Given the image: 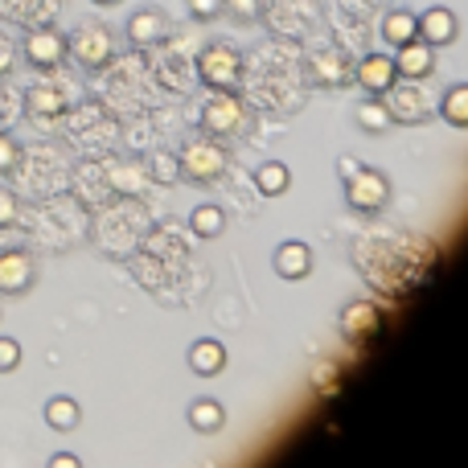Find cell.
<instances>
[{
	"instance_id": "obj_18",
	"label": "cell",
	"mask_w": 468,
	"mask_h": 468,
	"mask_svg": "<svg viewBox=\"0 0 468 468\" xmlns=\"http://www.w3.org/2000/svg\"><path fill=\"white\" fill-rule=\"evenodd\" d=\"M415 37H420V16L415 13H403V8H399V13H390L387 21H382V41H387V46L399 49Z\"/></svg>"
},
{
	"instance_id": "obj_29",
	"label": "cell",
	"mask_w": 468,
	"mask_h": 468,
	"mask_svg": "<svg viewBox=\"0 0 468 468\" xmlns=\"http://www.w3.org/2000/svg\"><path fill=\"white\" fill-rule=\"evenodd\" d=\"M189 13H194L197 21H214V16L222 13V0H189Z\"/></svg>"
},
{
	"instance_id": "obj_17",
	"label": "cell",
	"mask_w": 468,
	"mask_h": 468,
	"mask_svg": "<svg viewBox=\"0 0 468 468\" xmlns=\"http://www.w3.org/2000/svg\"><path fill=\"white\" fill-rule=\"evenodd\" d=\"M390 95V115H395V123H420L423 120V95H420V87H390L387 90Z\"/></svg>"
},
{
	"instance_id": "obj_4",
	"label": "cell",
	"mask_w": 468,
	"mask_h": 468,
	"mask_svg": "<svg viewBox=\"0 0 468 468\" xmlns=\"http://www.w3.org/2000/svg\"><path fill=\"white\" fill-rule=\"evenodd\" d=\"M346 202L357 214H378L390 202V181L378 169H357L354 177H346Z\"/></svg>"
},
{
	"instance_id": "obj_6",
	"label": "cell",
	"mask_w": 468,
	"mask_h": 468,
	"mask_svg": "<svg viewBox=\"0 0 468 468\" xmlns=\"http://www.w3.org/2000/svg\"><path fill=\"white\" fill-rule=\"evenodd\" d=\"M33 280H37V267L29 250H0V296H21L33 288Z\"/></svg>"
},
{
	"instance_id": "obj_28",
	"label": "cell",
	"mask_w": 468,
	"mask_h": 468,
	"mask_svg": "<svg viewBox=\"0 0 468 468\" xmlns=\"http://www.w3.org/2000/svg\"><path fill=\"white\" fill-rule=\"evenodd\" d=\"M16 366H21V346L13 337H0V374L16 370Z\"/></svg>"
},
{
	"instance_id": "obj_7",
	"label": "cell",
	"mask_w": 468,
	"mask_h": 468,
	"mask_svg": "<svg viewBox=\"0 0 468 468\" xmlns=\"http://www.w3.org/2000/svg\"><path fill=\"white\" fill-rule=\"evenodd\" d=\"M242 123V103L234 90H218V95H210V103H206L202 112V128L210 132V136H230V132H239Z\"/></svg>"
},
{
	"instance_id": "obj_35",
	"label": "cell",
	"mask_w": 468,
	"mask_h": 468,
	"mask_svg": "<svg viewBox=\"0 0 468 468\" xmlns=\"http://www.w3.org/2000/svg\"><path fill=\"white\" fill-rule=\"evenodd\" d=\"M95 5H120V0H95Z\"/></svg>"
},
{
	"instance_id": "obj_13",
	"label": "cell",
	"mask_w": 468,
	"mask_h": 468,
	"mask_svg": "<svg viewBox=\"0 0 468 468\" xmlns=\"http://www.w3.org/2000/svg\"><path fill=\"white\" fill-rule=\"evenodd\" d=\"M189 366H194V374H202V378H214V374L227 370V346L214 341V337L194 341V349H189Z\"/></svg>"
},
{
	"instance_id": "obj_9",
	"label": "cell",
	"mask_w": 468,
	"mask_h": 468,
	"mask_svg": "<svg viewBox=\"0 0 468 468\" xmlns=\"http://www.w3.org/2000/svg\"><path fill=\"white\" fill-rule=\"evenodd\" d=\"M354 79H357V87L370 90V95H387V90L399 82L395 58H387V54H366L362 62H357Z\"/></svg>"
},
{
	"instance_id": "obj_15",
	"label": "cell",
	"mask_w": 468,
	"mask_h": 468,
	"mask_svg": "<svg viewBox=\"0 0 468 468\" xmlns=\"http://www.w3.org/2000/svg\"><path fill=\"white\" fill-rule=\"evenodd\" d=\"M271 263L283 280H304V275L313 271V250H308L304 242H283V247L275 250Z\"/></svg>"
},
{
	"instance_id": "obj_27",
	"label": "cell",
	"mask_w": 468,
	"mask_h": 468,
	"mask_svg": "<svg viewBox=\"0 0 468 468\" xmlns=\"http://www.w3.org/2000/svg\"><path fill=\"white\" fill-rule=\"evenodd\" d=\"M16 161H21V144L8 132H0V173H13Z\"/></svg>"
},
{
	"instance_id": "obj_12",
	"label": "cell",
	"mask_w": 468,
	"mask_h": 468,
	"mask_svg": "<svg viewBox=\"0 0 468 468\" xmlns=\"http://www.w3.org/2000/svg\"><path fill=\"white\" fill-rule=\"evenodd\" d=\"M308 79L316 82V87H341V82L349 79V58L341 54V49H321V54L308 58Z\"/></svg>"
},
{
	"instance_id": "obj_19",
	"label": "cell",
	"mask_w": 468,
	"mask_h": 468,
	"mask_svg": "<svg viewBox=\"0 0 468 468\" xmlns=\"http://www.w3.org/2000/svg\"><path fill=\"white\" fill-rule=\"evenodd\" d=\"M288 186H292V169H288V165H280V161L259 165V173H255V189H259L263 197H280V194H288Z\"/></svg>"
},
{
	"instance_id": "obj_2",
	"label": "cell",
	"mask_w": 468,
	"mask_h": 468,
	"mask_svg": "<svg viewBox=\"0 0 468 468\" xmlns=\"http://www.w3.org/2000/svg\"><path fill=\"white\" fill-rule=\"evenodd\" d=\"M197 74H202L206 87L214 90H239L242 82V54L234 46H206L197 58Z\"/></svg>"
},
{
	"instance_id": "obj_24",
	"label": "cell",
	"mask_w": 468,
	"mask_h": 468,
	"mask_svg": "<svg viewBox=\"0 0 468 468\" xmlns=\"http://www.w3.org/2000/svg\"><path fill=\"white\" fill-rule=\"evenodd\" d=\"M440 112H444V120L452 123V128H468V87L448 90L444 103H440Z\"/></svg>"
},
{
	"instance_id": "obj_25",
	"label": "cell",
	"mask_w": 468,
	"mask_h": 468,
	"mask_svg": "<svg viewBox=\"0 0 468 468\" xmlns=\"http://www.w3.org/2000/svg\"><path fill=\"white\" fill-rule=\"evenodd\" d=\"M112 186L120 189V194H140V189L148 186V177H144V169H140V165H123V169L112 173Z\"/></svg>"
},
{
	"instance_id": "obj_34",
	"label": "cell",
	"mask_w": 468,
	"mask_h": 468,
	"mask_svg": "<svg viewBox=\"0 0 468 468\" xmlns=\"http://www.w3.org/2000/svg\"><path fill=\"white\" fill-rule=\"evenodd\" d=\"M8 115H13V99H8V90L0 87V123H8Z\"/></svg>"
},
{
	"instance_id": "obj_33",
	"label": "cell",
	"mask_w": 468,
	"mask_h": 468,
	"mask_svg": "<svg viewBox=\"0 0 468 468\" xmlns=\"http://www.w3.org/2000/svg\"><path fill=\"white\" fill-rule=\"evenodd\" d=\"M79 464V456L74 452H58V456H49V468H74Z\"/></svg>"
},
{
	"instance_id": "obj_10",
	"label": "cell",
	"mask_w": 468,
	"mask_h": 468,
	"mask_svg": "<svg viewBox=\"0 0 468 468\" xmlns=\"http://www.w3.org/2000/svg\"><path fill=\"white\" fill-rule=\"evenodd\" d=\"M431 49H436V46H428L423 37H415V41H407V46H399L395 70L403 74V79H411V82L428 79V74L436 70V54H431Z\"/></svg>"
},
{
	"instance_id": "obj_3",
	"label": "cell",
	"mask_w": 468,
	"mask_h": 468,
	"mask_svg": "<svg viewBox=\"0 0 468 468\" xmlns=\"http://www.w3.org/2000/svg\"><path fill=\"white\" fill-rule=\"evenodd\" d=\"M177 161H181V173H186L189 181H197V186H210V181H218L222 173H227V153L214 144V136L189 140V144L177 153Z\"/></svg>"
},
{
	"instance_id": "obj_30",
	"label": "cell",
	"mask_w": 468,
	"mask_h": 468,
	"mask_svg": "<svg viewBox=\"0 0 468 468\" xmlns=\"http://www.w3.org/2000/svg\"><path fill=\"white\" fill-rule=\"evenodd\" d=\"M16 222V197L8 189H0V227H13Z\"/></svg>"
},
{
	"instance_id": "obj_32",
	"label": "cell",
	"mask_w": 468,
	"mask_h": 468,
	"mask_svg": "<svg viewBox=\"0 0 468 468\" xmlns=\"http://www.w3.org/2000/svg\"><path fill=\"white\" fill-rule=\"evenodd\" d=\"M357 169H362V165H357L354 156H341V161H337V173H341V181H346V177H354Z\"/></svg>"
},
{
	"instance_id": "obj_5",
	"label": "cell",
	"mask_w": 468,
	"mask_h": 468,
	"mask_svg": "<svg viewBox=\"0 0 468 468\" xmlns=\"http://www.w3.org/2000/svg\"><path fill=\"white\" fill-rule=\"evenodd\" d=\"M21 49H25L33 70H54V66H62V58H66V37L58 29H49V25H41V29L25 33Z\"/></svg>"
},
{
	"instance_id": "obj_31",
	"label": "cell",
	"mask_w": 468,
	"mask_h": 468,
	"mask_svg": "<svg viewBox=\"0 0 468 468\" xmlns=\"http://www.w3.org/2000/svg\"><path fill=\"white\" fill-rule=\"evenodd\" d=\"M13 66H16V49L8 46V41H0V79H5V74H13Z\"/></svg>"
},
{
	"instance_id": "obj_14",
	"label": "cell",
	"mask_w": 468,
	"mask_h": 468,
	"mask_svg": "<svg viewBox=\"0 0 468 468\" xmlns=\"http://www.w3.org/2000/svg\"><path fill=\"white\" fill-rule=\"evenodd\" d=\"M25 107H29L33 120H58V115L66 112V95H62V87L37 82V87H29V95H25Z\"/></svg>"
},
{
	"instance_id": "obj_8",
	"label": "cell",
	"mask_w": 468,
	"mask_h": 468,
	"mask_svg": "<svg viewBox=\"0 0 468 468\" xmlns=\"http://www.w3.org/2000/svg\"><path fill=\"white\" fill-rule=\"evenodd\" d=\"M378 329H382V313L370 300H354V304L341 313V333H346V341H354V346L378 337Z\"/></svg>"
},
{
	"instance_id": "obj_20",
	"label": "cell",
	"mask_w": 468,
	"mask_h": 468,
	"mask_svg": "<svg viewBox=\"0 0 468 468\" xmlns=\"http://www.w3.org/2000/svg\"><path fill=\"white\" fill-rule=\"evenodd\" d=\"M357 128L362 132H390L395 128V115H390V107L382 103V95H374V99H366L362 107H357Z\"/></svg>"
},
{
	"instance_id": "obj_21",
	"label": "cell",
	"mask_w": 468,
	"mask_h": 468,
	"mask_svg": "<svg viewBox=\"0 0 468 468\" xmlns=\"http://www.w3.org/2000/svg\"><path fill=\"white\" fill-rule=\"evenodd\" d=\"M79 420H82V407L74 403V399L58 395V399H49V403H46V423L54 431H74V428H79Z\"/></svg>"
},
{
	"instance_id": "obj_11",
	"label": "cell",
	"mask_w": 468,
	"mask_h": 468,
	"mask_svg": "<svg viewBox=\"0 0 468 468\" xmlns=\"http://www.w3.org/2000/svg\"><path fill=\"white\" fill-rule=\"evenodd\" d=\"M169 16L161 13V8H140L136 16L128 21V37L132 46H161V41H169Z\"/></svg>"
},
{
	"instance_id": "obj_22",
	"label": "cell",
	"mask_w": 468,
	"mask_h": 468,
	"mask_svg": "<svg viewBox=\"0 0 468 468\" xmlns=\"http://www.w3.org/2000/svg\"><path fill=\"white\" fill-rule=\"evenodd\" d=\"M189 423H194V431L210 436V431H218L222 423H227V411H222V403H214V399H197V403L189 407Z\"/></svg>"
},
{
	"instance_id": "obj_16",
	"label": "cell",
	"mask_w": 468,
	"mask_h": 468,
	"mask_svg": "<svg viewBox=\"0 0 468 468\" xmlns=\"http://www.w3.org/2000/svg\"><path fill=\"white\" fill-rule=\"evenodd\" d=\"M420 37L428 41V46H448V41H456V16L448 13V8H428V13L420 16Z\"/></svg>"
},
{
	"instance_id": "obj_1",
	"label": "cell",
	"mask_w": 468,
	"mask_h": 468,
	"mask_svg": "<svg viewBox=\"0 0 468 468\" xmlns=\"http://www.w3.org/2000/svg\"><path fill=\"white\" fill-rule=\"evenodd\" d=\"M66 54H70L82 70H103L115 58V41L103 25H79V29L66 37Z\"/></svg>"
},
{
	"instance_id": "obj_23",
	"label": "cell",
	"mask_w": 468,
	"mask_h": 468,
	"mask_svg": "<svg viewBox=\"0 0 468 468\" xmlns=\"http://www.w3.org/2000/svg\"><path fill=\"white\" fill-rule=\"evenodd\" d=\"M189 227H194L197 239H218V234L227 230V214H222L218 206H197V210L189 214Z\"/></svg>"
},
{
	"instance_id": "obj_26",
	"label": "cell",
	"mask_w": 468,
	"mask_h": 468,
	"mask_svg": "<svg viewBox=\"0 0 468 468\" xmlns=\"http://www.w3.org/2000/svg\"><path fill=\"white\" fill-rule=\"evenodd\" d=\"M153 177H156V186H173V181L181 177V161L173 153H161L153 161Z\"/></svg>"
}]
</instances>
